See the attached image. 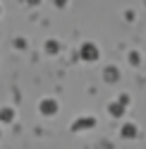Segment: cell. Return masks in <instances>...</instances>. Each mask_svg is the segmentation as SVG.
Wrapping results in <instances>:
<instances>
[{"label":"cell","mask_w":146,"mask_h":149,"mask_svg":"<svg viewBox=\"0 0 146 149\" xmlns=\"http://www.w3.org/2000/svg\"><path fill=\"white\" fill-rule=\"evenodd\" d=\"M81 58H84V60H96L98 58V48L94 43H84V46H81Z\"/></svg>","instance_id":"1"},{"label":"cell","mask_w":146,"mask_h":149,"mask_svg":"<svg viewBox=\"0 0 146 149\" xmlns=\"http://www.w3.org/2000/svg\"><path fill=\"white\" fill-rule=\"evenodd\" d=\"M55 111H58V106H55V101H50V99H45L43 101V104H41V113H55Z\"/></svg>","instance_id":"2"},{"label":"cell","mask_w":146,"mask_h":149,"mask_svg":"<svg viewBox=\"0 0 146 149\" xmlns=\"http://www.w3.org/2000/svg\"><path fill=\"white\" fill-rule=\"evenodd\" d=\"M74 127H77V130H79V127H94V118H79Z\"/></svg>","instance_id":"3"},{"label":"cell","mask_w":146,"mask_h":149,"mask_svg":"<svg viewBox=\"0 0 146 149\" xmlns=\"http://www.w3.org/2000/svg\"><path fill=\"white\" fill-rule=\"evenodd\" d=\"M122 135H125V137H134V135H136V127H134V125H125V127H122Z\"/></svg>","instance_id":"4"},{"label":"cell","mask_w":146,"mask_h":149,"mask_svg":"<svg viewBox=\"0 0 146 149\" xmlns=\"http://www.w3.org/2000/svg\"><path fill=\"white\" fill-rule=\"evenodd\" d=\"M110 113H113V116H120V113H122V106L113 104V106H110Z\"/></svg>","instance_id":"5"},{"label":"cell","mask_w":146,"mask_h":149,"mask_svg":"<svg viewBox=\"0 0 146 149\" xmlns=\"http://www.w3.org/2000/svg\"><path fill=\"white\" fill-rule=\"evenodd\" d=\"M0 118H3V120H10V118H12V111H3V113H0Z\"/></svg>","instance_id":"6"},{"label":"cell","mask_w":146,"mask_h":149,"mask_svg":"<svg viewBox=\"0 0 146 149\" xmlns=\"http://www.w3.org/2000/svg\"><path fill=\"white\" fill-rule=\"evenodd\" d=\"M48 51H50V53H55V51H58V43H55V41H50V43H48Z\"/></svg>","instance_id":"7"},{"label":"cell","mask_w":146,"mask_h":149,"mask_svg":"<svg viewBox=\"0 0 146 149\" xmlns=\"http://www.w3.org/2000/svg\"><path fill=\"white\" fill-rule=\"evenodd\" d=\"M129 58H132V63H139V60H141V55H139V53H132Z\"/></svg>","instance_id":"8"},{"label":"cell","mask_w":146,"mask_h":149,"mask_svg":"<svg viewBox=\"0 0 146 149\" xmlns=\"http://www.w3.org/2000/svg\"><path fill=\"white\" fill-rule=\"evenodd\" d=\"M115 74H117L115 70H108V72H105V77H108V79H115Z\"/></svg>","instance_id":"9"}]
</instances>
